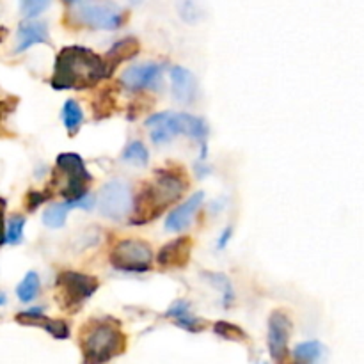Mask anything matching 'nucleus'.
Here are the masks:
<instances>
[{
  "mask_svg": "<svg viewBox=\"0 0 364 364\" xmlns=\"http://www.w3.org/2000/svg\"><path fill=\"white\" fill-rule=\"evenodd\" d=\"M127 338L116 322L109 318L92 320L80 336L85 364H105L124 350Z\"/></svg>",
  "mask_w": 364,
  "mask_h": 364,
  "instance_id": "obj_3",
  "label": "nucleus"
},
{
  "mask_svg": "<svg viewBox=\"0 0 364 364\" xmlns=\"http://www.w3.org/2000/svg\"><path fill=\"white\" fill-rule=\"evenodd\" d=\"M123 160L128 164H134V166H146L149 160V153L141 141H134L123 151Z\"/></svg>",
  "mask_w": 364,
  "mask_h": 364,
  "instance_id": "obj_26",
  "label": "nucleus"
},
{
  "mask_svg": "<svg viewBox=\"0 0 364 364\" xmlns=\"http://www.w3.org/2000/svg\"><path fill=\"white\" fill-rule=\"evenodd\" d=\"M171 127H173L174 135H187V137L198 139L199 142H205L208 135V124L201 117L192 116V114H171Z\"/></svg>",
  "mask_w": 364,
  "mask_h": 364,
  "instance_id": "obj_16",
  "label": "nucleus"
},
{
  "mask_svg": "<svg viewBox=\"0 0 364 364\" xmlns=\"http://www.w3.org/2000/svg\"><path fill=\"white\" fill-rule=\"evenodd\" d=\"M39 43H48V27H46L45 21L27 20L23 23H20L14 52H25V50H28L34 45H39Z\"/></svg>",
  "mask_w": 364,
  "mask_h": 364,
  "instance_id": "obj_14",
  "label": "nucleus"
},
{
  "mask_svg": "<svg viewBox=\"0 0 364 364\" xmlns=\"http://www.w3.org/2000/svg\"><path fill=\"white\" fill-rule=\"evenodd\" d=\"M231 235H233V230H231V228H226V230H224V233L219 237V242H217V249L226 247L228 242H230V238H231Z\"/></svg>",
  "mask_w": 364,
  "mask_h": 364,
  "instance_id": "obj_32",
  "label": "nucleus"
},
{
  "mask_svg": "<svg viewBox=\"0 0 364 364\" xmlns=\"http://www.w3.org/2000/svg\"><path fill=\"white\" fill-rule=\"evenodd\" d=\"M188 183L176 173L171 171H159L151 183L146 185L141 194L134 199V215L132 224H146L156 219L164 210L183 196Z\"/></svg>",
  "mask_w": 364,
  "mask_h": 364,
  "instance_id": "obj_2",
  "label": "nucleus"
},
{
  "mask_svg": "<svg viewBox=\"0 0 364 364\" xmlns=\"http://www.w3.org/2000/svg\"><path fill=\"white\" fill-rule=\"evenodd\" d=\"M141 2H144V0H130V4H134V6H139Z\"/></svg>",
  "mask_w": 364,
  "mask_h": 364,
  "instance_id": "obj_35",
  "label": "nucleus"
},
{
  "mask_svg": "<svg viewBox=\"0 0 364 364\" xmlns=\"http://www.w3.org/2000/svg\"><path fill=\"white\" fill-rule=\"evenodd\" d=\"M166 315L169 316V318H173L178 327L191 331V333H199V331L205 329V322H203L201 318H198V316L192 315L191 306L185 301L174 302V304L167 309Z\"/></svg>",
  "mask_w": 364,
  "mask_h": 364,
  "instance_id": "obj_18",
  "label": "nucleus"
},
{
  "mask_svg": "<svg viewBox=\"0 0 364 364\" xmlns=\"http://www.w3.org/2000/svg\"><path fill=\"white\" fill-rule=\"evenodd\" d=\"M6 199L0 198V245L6 244L4 237H6Z\"/></svg>",
  "mask_w": 364,
  "mask_h": 364,
  "instance_id": "obj_31",
  "label": "nucleus"
},
{
  "mask_svg": "<svg viewBox=\"0 0 364 364\" xmlns=\"http://www.w3.org/2000/svg\"><path fill=\"white\" fill-rule=\"evenodd\" d=\"M139 50H141V45H139V41L135 38H124L121 41H117L116 45H112V48L107 52L105 59H103V63H105V77L112 75V71L121 63H124L128 59H134L139 53Z\"/></svg>",
  "mask_w": 364,
  "mask_h": 364,
  "instance_id": "obj_17",
  "label": "nucleus"
},
{
  "mask_svg": "<svg viewBox=\"0 0 364 364\" xmlns=\"http://www.w3.org/2000/svg\"><path fill=\"white\" fill-rule=\"evenodd\" d=\"M205 277L208 279V283L212 284L213 288H217V290L223 294V301H224V306H230L231 302L235 301V291H233V284H231V281L228 279L226 276H223V274H205Z\"/></svg>",
  "mask_w": 364,
  "mask_h": 364,
  "instance_id": "obj_25",
  "label": "nucleus"
},
{
  "mask_svg": "<svg viewBox=\"0 0 364 364\" xmlns=\"http://www.w3.org/2000/svg\"><path fill=\"white\" fill-rule=\"evenodd\" d=\"M64 2H66V4H75V2H78V0H64Z\"/></svg>",
  "mask_w": 364,
  "mask_h": 364,
  "instance_id": "obj_36",
  "label": "nucleus"
},
{
  "mask_svg": "<svg viewBox=\"0 0 364 364\" xmlns=\"http://www.w3.org/2000/svg\"><path fill=\"white\" fill-rule=\"evenodd\" d=\"M105 78L103 57L85 46H66L59 52L50 80L53 89H87Z\"/></svg>",
  "mask_w": 364,
  "mask_h": 364,
  "instance_id": "obj_1",
  "label": "nucleus"
},
{
  "mask_svg": "<svg viewBox=\"0 0 364 364\" xmlns=\"http://www.w3.org/2000/svg\"><path fill=\"white\" fill-rule=\"evenodd\" d=\"M291 322L284 313L276 311L269 318V350L274 361H284L288 354Z\"/></svg>",
  "mask_w": 364,
  "mask_h": 364,
  "instance_id": "obj_10",
  "label": "nucleus"
},
{
  "mask_svg": "<svg viewBox=\"0 0 364 364\" xmlns=\"http://www.w3.org/2000/svg\"><path fill=\"white\" fill-rule=\"evenodd\" d=\"M176 9L185 23H198L203 18V7L199 0H176Z\"/></svg>",
  "mask_w": 364,
  "mask_h": 364,
  "instance_id": "obj_23",
  "label": "nucleus"
},
{
  "mask_svg": "<svg viewBox=\"0 0 364 364\" xmlns=\"http://www.w3.org/2000/svg\"><path fill=\"white\" fill-rule=\"evenodd\" d=\"M45 199H46V192H31V194L27 196L28 210L38 208V206L41 205V203L45 201Z\"/></svg>",
  "mask_w": 364,
  "mask_h": 364,
  "instance_id": "obj_30",
  "label": "nucleus"
},
{
  "mask_svg": "<svg viewBox=\"0 0 364 364\" xmlns=\"http://www.w3.org/2000/svg\"><path fill=\"white\" fill-rule=\"evenodd\" d=\"M52 0H20V11L27 20L39 16Z\"/></svg>",
  "mask_w": 364,
  "mask_h": 364,
  "instance_id": "obj_28",
  "label": "nucleus"
},
{
  "mask_svg": "<svg viewBox=\"0 0 364 364\" xmlns=\"http://www.w3.org/2000/svg\"><path fill=\"white\" fill-rule=\"evenodd\" d=\"M77 20L82 25H87L91 28H100V31H117L124 23V11L114 2L107 0H98V2L84 4L75 13Z\"/></svg>",
  "mask_w": 364,
  "mask_h": 364,
  "instance_id": "obj_8",
  "label": "nucleus"
},
{
  "mask_svg": "<svg viewBox=\"0 0 364 364\" xmlns=\"http://www.w3.org/2000/svg\"><path fill=\"white\" fill-rule=\"evenodd\" d=\"M39 291V276L36 272H28L18 284L16 295L21 302H31Z\"/></svg>",
  "mask_w": 364,
  "mask_h": 364,
  "instance_id": "obj_24",
  "label": "nucleus"
},
{
  "mask_svg": "<svg viewBox=\"0 0 364 364\" xmlns=\"http://www.w3.org/2000/svg\"><path fill=\"white\" fill-rule=\"evenodd\" d=\"M100 213L110 220H123L134 206L132 188L127 181L112 180L103 185L96 199Z\"/></svg>",
  "mask_w": 364,
  "mask_h": 364,
  "instance_id": "obj_7",
  "label": "nucleus"
},
{
  "mask_svg": "<svg viewBox=\"0 0 364 364\" xmlns=\"http://www.w3.org/2000/svg\"><path fill=\"white\" fill-rule=\"evenodd\" d=\"M171 89L176 102L192 103L196 98V78L187 68L174 66L171 70Z\"/></svg>",
  "mask_w": 364,
  "mask_h": 364,
  "instance_id": "obj_15",
  "label": "nucleus"
},
{
  "mask_svg": "<svg viewBox=\"0 0 364 364\" xmlns=\"http://www.w3.org/2000/svg\"><path fill=\"white\" fill-rule=\"evenodd\" d=\"M98 284L96 277L66 270L57 277V302L63 309L75 313L98 290Z\"/></svg>",
  "mask_w": 364,
  "mask_h": 364,
  "instance_id": "obj_4",
  "label": "nucleus"
},
{
  "mask_svg": "<svg viewBox=\"0 0 364 364\" xmlns=\"http://www.w3.org/2000/svg\"><path fill=\"white\" fill-rule=\"evenodd\" d=\"M146 128H148L149 135H151L155 144H162V142L171 141V137L174 135L173 127H171L169 112L153 114V116L148 117V121H146Z\"/></svg>",
  "mask_w": 364,
  "mask_h": 364,
  "instance_id": "obj_19",
  "label": "nucleus"
},
{
  "mask_svg": "<svg viewBox=\"0 0 364 364\" xmlns=\"http://www.w3.org/2000/svg\"><path fill=\"white\" fill-rule=\"evenodd\" d=\"M70 210V203H57V205H52L50 208H46L45 213H43V223H45V226L59 230V228H63L64 223H66V217Z\"/></svg>",
  "mask_w": 364,
  "mask_h": 364,
  "instance_id": "obj_22",
  "label": "nucleus"
},
{
  "mask_svg": "<svg viewBox=\"0 0 364 364\" xmlns=\"http://www.w3.org/2000/svg\"><path fill=\"white\" fill-rule=\"evenodd\" d=\"M215 333L219 334L220 338L230 341H244L245 340V333L240 329V327L233 326V323L228 322H217L215 323Z\"/></svg>",
  "mask_w": 364,
  "mask_h": 364,
  "instance_id": "obj_29",
  "label": "nucleus"
},
{
  "mask_svg": "<svg viewBox=\"0 0 364 364\" xmlns=\"http://www.w3.org/2000/svg\"><path fill=\"white\" fill-rule=\"evenodd\" d=\"M57 167L68 178V185L63 191L66 203H77L82 198H85L92 176L87 171V167H85L84 159L77 155V153H60L57 156Z\"/></svg>",
  "mask_w": 364,
  "mask_h": 364,
  "instance_id": "obj_6",
  "label": "nucleus"
},
{
  "mask_svg": "<svg viewBox=\"0 0 364 364\" xmlns=\"http://www.w3.org/2000/svg\"><path fill=\"white\" fill-rule=\"evenodd\" d=\"M82 121H84V112H82L80 105L75 100H68L63 105V123L70 135H75L80 130Z\"/></svg>",
  "mask_w": 364,
  "mask_h": 364,
  "instance_id": "obj_21",
  "label": "nucleus"
},
{
  "mask_svg": "<svg viewBox=\"0 0 364 364\" xmlns=\"http://www.w3.org/2000/svg\"><path fill=\"white\" fill-rule=\"evenodd\" d=\"M192 249H194L192 238H176L160 249V252L156 255V262L162 269H183L191 262Z\"/></svg>",
  "mask_w": 364,
  "mask_h": 364,
  "instance_id": "obj_11",
  "label": "nucleus"
},
{
  "mask_svg": "<svg viewBox=\"0 0 364 364\" xmlns=\"http://www.w3.org/2000/svg\"><path fill=\"white\" fill-rule=\"evenodd\" d=\"M6 304V295L2 294V291H0V306H4Z\"/></svg>",
  "mask_w": 364,
  "mask_h": 364,
  "instance_id": "obj_34",
  "label": "nucleus"
},
{
  "mask_svg": "<svg viewBox=\"0 0 364 364\" xmlns=\"http://www.w3.org/2000/svg\"><path fill=\"white\" fill-rule=\"evenodd\" d=\"M323 347L320 341H304V343L297 345L294 350L295 361L299 364H316L322 358Z\"/></svg>",
  "mask_w": 364,
  "mask_h": 364,
  "instance_id": "obj_20",
  "label": "nucleus"
},
{
  "mask_svg": "<svg viewBox=\"0 0 364 364\" xmlns=\"http://www.w3.org/2000/svg\"><path fill=\"white\" fill-rule=\"evenodd\" d=\"M121 82L127 89H160L162 85V66L156 63H142L123 71Z\"/></svg>",
  "mask_w": 364,
  "mask_h": 364,
  "instance_id": "obj_9",
  "label": "nucleus"
},
{
  "mask_svg": "<svg viewBox=\"0 0 364 364\" xmlns=\"http://www.w3.org/2000/svg\"><path fill=\"white\" fill-rule=\"evenodd\" d=\"M23 228H25V219L21 215H13L9 219V223L6 224V237L4 242L11 245L20 244L21 238H23Z\"/></svg>",
  "mask_w": 364,
  "mask_h": 364,
  "instance_id": "obj_27",
  "label": "nucleus"
},
{
  "mask_svg": "<svg viewBox=\"0 0 364 364\" xmlns=\"http://www.w3.org/2000/svg\"><path fill=\"white\" fill-rule=\"evenodd\" d=\"M151 262V247L139 238L121 240L110 252V265L121 272H148Z\"/></svg>",
  "mask_w": 364,
  "mask_h": 364,
  "instance_id": "obj_5",
  "label": "nucleus"
},
{
  "mask_svg": "<svg viewBox=\"0 0 364 364\" xmlns=\"http://www.w3.org/2000/svg\"><path fill=\"white\" fill-rule=\"evenodd\" d=\"M16 322L23 323V326L41 327L46 333L52 334L55 340H66L70 336V327L66 322L48 318L46 315H43L41 309H28V311L20 313V315H16Z\"/></svg>",
  "mask_w": 364,
  "mask_h": 364,
  "instance_id": "obj_12",
  "label": "nucleus"
},
{
  "mask_svg": "<svg viewBox=\"0 0 364 364\" xmlns=\"http://www.w3.org/2000/svg\"><path fill=\"white\" fill-rule=\"evenodd\" d=\"M16 107V103H13V105H9V100H6V102H0V119H4V117H7L11 114V110Z\"/></svg>",
  "mask_w": 364,
  "mask_h": 364,
  "instance_id": "obj_33",
  "label": "nucleus"
},
{
  "mask_svg": "<svg viewBox=\"0 0 364 364\" xmlns=\"http://www.w3.org/2000/svg\"><path fill=\"white\" fill-rule=\"evenodd\" d=\"M203 201H205V194L203 192H196L183 205H180L174 212L169 213V217L166 220V230L178 233V231H183L185 228L191 226L192 219L198 213V210L201 208Z\"/></svg>",
  "mask_w": 364,
  "mask_h": 364,
  "instance_id": "obj_13",
  "label": "nucleus"
}]
</instances>
